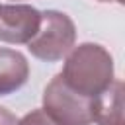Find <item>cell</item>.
<instances>
[{
  "label": "cell",
  "instance_id": "obj_7",
  "mask_svg": "<svg viewBox=\"0 0 125 125\" xmlns=\"http://www.w3.org/2000/svg\"><path fill=\"white\" fill-rule=\"evenodd\" d=\"M18 125H57L43 109H31L29 113H25L20 121H18Z\"/></svg>",
  "mask_w": 125,
  "mask_h": 125
},
{
  "label": "cell",
  "instance_id": "obj_8",
  "mask_svg": "<svg viewBox=\"0 0 125 125\" xmlns=\"http://www.w3.org/2000/svg\"><path fill=\"white\" fill-rule=\"evenodd\" d=\"M0 125H18V117L2 105H0Z\"/></svg>",
  "mask_w": 125,
  "mask_h": 125
},
{
  "label": "cell",
  "instance_id": "obj_4",
  "mask_svg": "<svg viewBox=\"0 0 125 125\" xmlns=\"http://www.w3.org/2000/svg\"><path fill=\"white\" fill-rule=\"evenodd\" d=\"M41 23V12L29 4L0 6V41L27 45Z\"/></svg>",
  "mask_w": 125,
  "mask_h": 125
},
{
  "label": "cell",
  "instance_id": "obj_6",
  "mask_svg": "<svg viewBox=\"0 0 125 125\" xmlns=\"http://www.w3.org/2000/svg\"><path fill=\"white\" fill-rule=\"evenodd\" d=\"M94 123L98 125H125L123 117V82L115 78L105 92L96 98Z\"/></svg>",
  "mask_w": 125,
  "mask_h": 125
},
{
  "label": "cell",
  "instance_id": "obj_2",
  "mask_svg": "<svg viewBox=\"0 0 125 125\" xmlns=\"http://www.w3.org/2000/svg\"><path fill=\"white\" fill-rule=\"evenodd\" d=\"M76 41V25L64 12L45 10L41 12V23L35 35L27 41V51L45 62L61 61L68 55Z\"/></svg>",
  "mask_w": 125,
  "mask_h": 125
},
{
  "label": "cell",
  "instance_id": "obj_1",
  "mask_svg": "<svg viewBox=\"0 0 125 125\" xmlns=\"http://www.w3.org/2000/svg\"><path fill=\"white\" fill-rule=\"evenodd\" d=\"M113 57L98 43H80L66 55L62 66V80L74 92L86 98H98L115 80Z\"/></svg>",
  "mask_w": 125,
  "mask_h": 125
},
{
  "label": "cell",
  "instance_id": "obj_3",
  "mask_svg": "<svg viewBox=\"0 0 125 125\" xmlns=\"http://www.w3.org/2000/svg\"><path fill=\"white\" fill-rule=\"evenodd\" d=\"M96 98H86L68 88L61 74L43 90V111L57 125H92Z\"/></svg>",
  "mask_w": 125,
  "mask_h": 125
},
{
  "label": "cell",
  "instance_id": "obj_5",
  "mask_svg": "<svg viewBox=\"0 0 125 125\" xmlns=\"http://www.w3.org/2000/svg\"><path fill=\"white\" fill-rule=\"evenodd\" d=\"M29 78V62L27 59L8 47H0V96L14 94L20 90Z\"/></svg>",
  "mask_w": 125,
  "mask_h": 125
},
{
  "label": "cell",
  "instance_id": "obj_9",
  "mask_svg": "<svg viewBox=\"0 0 125 125\" xmlns=\"http://www.w3.org/2000/svg\"><path fill=\"white\" fill-rule=\"evenodd\" d=\"M98 2H115V4H123V0H98Z\"/></svg>",
  "mask_w": 125,
  "mask_h": 125
},
{
  "label": "cell",
  "instance_id": "obj_10",
  "mask_svg": "<svg viewBox=\"0 0 125 125\" xmlns=\"http://www.w3.org/2000/svg\"><path fill=\"white\" fill-rule=\"evenodd\" d=\"M14 2H20V0H14Z\"/></svg>",
  "mask_w": 125,
  "mask_h": 125
}]
</instances>
